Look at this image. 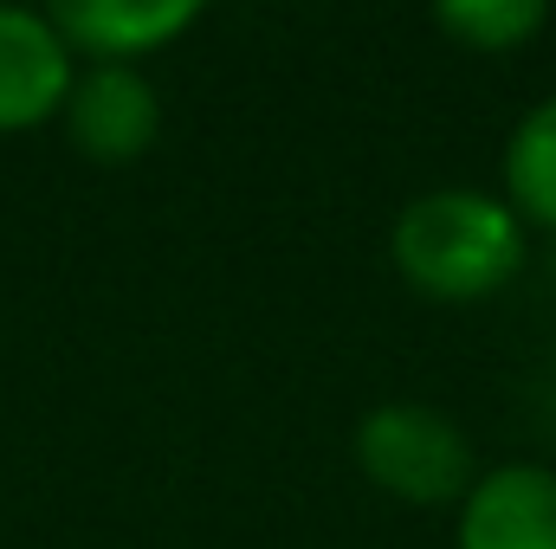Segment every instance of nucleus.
Wrapping results in <instances>:
<instances>
[{"mask_svg":"<svg viewBox=\"0 0 556 549\" xmlns=\"http://www.w3.org/2000/svg\"><path fill=\"white\" fill-rule=\"evenodd\" d=\"M59 117H65V137L78 142V155H91L104 168H124L162 130V98L137 65H85L72 78Z\"/></svg>","mask_w":556,"mask_h":549,"instance_id":"3","label":"nucleus"},{"mask_svg":"<svg viewBox=\"0 0 556 549\" xmlns=\"http://www.w3.org/2000/svg\"><path fill=\"white\" fill-rule=\"evenodd\" d=\"M46 13L65 33L72 59L85 52L91 65H137L142 52H162L201 20L194 0H59Z\"/></svg>","mask_w":556,"mask_h":549,"instance_id":"6","label":"nucleus"},{"mask_svg":"<svg viewBox=\"0 0 556 549\" xmlns=\"http://www.w3.org/2000/svg\"><path fill=\"white\" fill-rule=\"evenodd\" d=\"M459 549H556V472L492 465L459 498Z\"/></svg>","mask_w":556,"mask_h":549,"instance_id":"5","label":"nucleus"},{"mask_svg":"<svg viewBox=\"0 0 556 549\" xmlns=\"http://www.w3.org/2000/svg\"><path fill=\"white\" fill-rule=\"evenodd\" d=\"M78 65L52 13L0 0V130H33L65 111Z\"/></svg>","mask_w":556,"mask_h":549,"instance_id":"4","label":"nucleus"},{"mask_svg":"<svg viewBox=\"0 0 556 549\" xmlns=\"http://www.w3.org/2000/svg\"><path fill=\"white\" fill-rule=\"evenodd\" d=\"M389 259L427 297L472 304V297H492L525 266V220L498 194L433 188V194H420V201H408L395 214Z\"/></svg>","mask_w":556,"mask_h":549,"instance_id":"1","label":"nucleus"},{"mask_svg":"<svg viewBox=\"0 0 556 549\" xmlns=\"http://www.w3.org/2000/svg\"><path fill=\"white\" fill-rule=\"evenodd\" d=\"M544 20V0H446L433 13V26L472 52H518Z\"/></svg>","mask_w":556,"mask_h":549,"instance_id":"8","label":"nucleus"},{"mask_svg":"<svg viewBox=\"0 0 556 549\" xmlns=\"http://www.w3.org/2000/svg\"><path fill=\"white\" fill-rule=\"evenodd\" d=\"M505 188H511V214L538 220L556 233V98L531 104L525 124L505 142Z\"/></svg>","mask_w":556,"mask_h":549,"instance_id":"7","label":"nucleus"},{"mask_svg":"<svg viewBox=\"0 0 556 549\" xmlns=\"http://www.w3.org/2000/svg\"><path fill=\"white\" fill-rule=\"evenodd\" d=\"M356 465L402 505H459L479 478L472 439L427 401H382L363 413Z\"/></svg>","mask_w":556,"mask_h":549,"instance_id":"2","label":"nucleus"}]
</instances>
